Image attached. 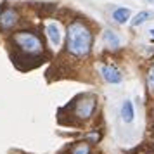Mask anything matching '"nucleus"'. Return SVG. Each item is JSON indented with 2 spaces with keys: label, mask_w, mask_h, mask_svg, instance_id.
Returning a JSON list of instances; mask_svg holds the SVG:
<instances>
[{
  "label": "nucleus",
  "mask_w": 154,
  "mask_h": 154,
  "mask_svg": "<svg viewBox=\"0 0 154 154\" xmlns=\"http://www.w3.org/2000/svg\"><path fill=\"white\" fill-rule=\"evenodd\" d=\"M92 33L83 23L75 21L68 26V50L73 56L83 57L90 52Z\"/></svg>",
  "instance_id": "nucleus-1"
},
{
  "label": "nucleus",
  "mask_w": 154,
  "mask_h": 154,
  "mask_svg": "<svg viewBox=\"0 0 154 154\" xmlns=\"http://www.w3.org/2000/svg\"><path fill=\"white\" fill-rule=\"evenodd\" d=\"M133 116H135V111H133V104L132 100H125L123 106H121V118L125 123H132Z\"/></svg>",
  "instance_id": "nucleus-7"
},
{
  "label": "nucleus",
  "mask_w": 154,
  "mask_h": 154,
  "mask_svg": "<svg viewBox=\"0 0 154 154\" xmlns=\"http://www.w3.org/2000/svg\"><path fill=\"white\" fill-rule=\"evenodd\" d=\"M147 85L151 90H154V66H151V69L147 71Z\"/></svg>",
  "instance_id": "nucleus-12"
},
{
  "label": "nucleus",
  "mask_w": 154,
  "mask_h": 154,
  "mask_svg": "<svg viewBox=\"0 0 154 154\" xmlns=\"http://www.w3.org/2000/svg\"><path fill=\"white\" fill-rule=\"evenodd\" d=\"M14 43L29 56H38L42 52L43 45L40 42V38L33 33H28V31H19L14 35Z\"/></svg>",
  "instance_id": "nucleus-2"
},
{
  "label": "nucleus",
  "mask_w": 154,
  "mask_h": 154,
  "mask_svg": "<svg viewBox=\"0 0 154 154\" xmlns=\"http://www.w3.org/2000/svg\"><path fill=\"white\" fill-rule=\"evenodd\" d=\"M100 75H102V78L107 83H121V80H123L121 73L114 66H102L100 68Z\"/></svg>",
  "instance_id": "nucleus-4"
},
{
  "label": "nucleus",
  "mask_w": 154,
  "mask_h": 154,
  "mask_svg": "<svg viewBox=\"0 0 154 154\" xmlns=\"http://www.w3.org/2000/svg\"><path fill=\"white\" fill-rule=\"evenodd\" d=\"M16 21H17V14H16L12 9H9V11H5V12H2L0 14V26L2 28H11V26H14Z\"/></svg>",
  "instance_id": "nucleus-6"
},
{
  "label": "nucleus",
  "mask_w": 154,
  "mask_h": 154,
  "mask_svg": "<svg viewBox=\"0 0 154 154\" xmlns=\"http://www.w3.org/2000/svg\"><path fill=\"white\" fill-rule=\"evenodd\" d=\"M47 36H49L50 43H52L54 47H59V45H61L63 35H61V28H59L57 23H49V24H47Z\"/></svg>",
  "instance_id": "nucleus-5"
},
{
  "label": "nucleus",
  "mask_w": 154,
  "mask_h": 154,
  "mask_svg": "<svg viewBox=\"0 0 154 154\" xmlns=\"http://www.w3.org/2000/svg\"><path fill=\"white\" fill-rule=\"evenodd\" d=\"M104 40H106V43H107L109 47H112V49L119 47V38L116 36L114 31H111V29H107V31L104 33Z\"/></svg>",
  "instance_id": "nucleus-9"
},
{
  "label": "nucleus",
  "mask_w": 154,
  "mask_h": 154,
  "mask_svg": "<svg viewBox=\"0 0 154 154\" xmlns=\"http://www.w3.org/2000/svg\"><path fill=\"white\" fill-rule=\"evenodd\" d=\"M112 19H114L116 23H119V24L126 23L128 19H130V9H125V7L116 9V11L112 12Z\"/></svg>",
  "instance_id": "nucleus-8"
},
{
  "label": "nucleus",
  "mask_w": 154,
  "mask_h": 154,
  "mask_svg": "<svg viewBox=\"0 0 154 154\" xmlns=\"http://www.w3.org/2000/svg\"><path fill=\"white\" fill-rule=\"evenodd\" d=\"M151 2H154V0H151Z\"/></svg>",
  "instance_id": "nucleus-14"
},
{
  "label": "nucleus",
  "mask_w": 154,
  "mask_h": 154,
  "mask_svg": "<svg viewBox=\"0 0 154 154\" xmlns=\"http://www.w3.org/2000/svg\"><path fill=\"white\" fill-rule=\"evenodd\" d=\"M71 154H90V146L88 144H78Z\"/></svg>",
  "instance_id": "nucleus-11"
},
{
  "label": "nucleus",
  "mask_w": 154,
  "mask_h": 154,
  "mask_svg": "<svg viewBox=\"0 0 154 154\" xmlns=\"http://www.w3.org/2000/svg\"><path fill=\"white\" fill-rule=\"evenodd\" d=\"M94 107H95V99L94 97H83L80 102L76 104V116L80 118H90L92 112H94Z\"/></svg>",
  "instance_id": "nucleus-3"
},
{
  "label": "nucleus",
  "mask_w": 154,
  "mask_h": 154,
  "mask_svg": "<svg viewBox=\"0 0 154 154\" xmlns=\"http://www.w3.org/2000/svg\"><path fill=\"white\" fill-rule=\"evenodd\" d=\"M151 17H152V12H151V11H142V12H139V14L132 19V26H139V24L146 23L147 19H151Z\"/></svg>",
  "instance_id": "nucleus-10"
},
{
  "label": "nucleus",
  "mask_w": 154,
  "mask_h": 154,
  "mask_svg": "<svg viewBox=\"0 0 154 154\" xmlns=\"http://www.w3.org/2000/svg\"><path fill=\"white\" fill-rule=\"evenodd\" d=\"M151 35H152V36H154V29H151Z\"/></svg>",
  "instance_id": "nucleus-13"
}]
</instances>
